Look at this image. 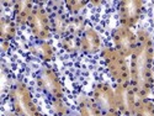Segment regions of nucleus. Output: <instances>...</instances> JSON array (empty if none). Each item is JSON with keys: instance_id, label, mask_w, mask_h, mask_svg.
<instances>
[{"instance_id": "nucleus-17", "label": "nucleus", "mask_w": 154, "mask_h": 116, "mask_svg": "<svg viewBox=\"0 0 154 116\" xmlns=\"http://www.w3.org/2000/svg\"><path fill=\"white\" fill-rule=\"evenodd\" d=\"M86 21L83 16H72L69 19V35H74V36H78L80 37V35L85 31L86 29Z\"/></svg>"}, {"instance_id": "nucleus-9", "label": "nucleus", "mask_w": 154, "mask_h": 116, "mask_svg": "<svg viewBox=\"0 0 154 116\" xmlns=\"http://www.w3.org/2000/svg\"><path fill=\"white\" fill-rule=\"evenodd\" d=\"M119 17L121 26L131 29L136 26L139 21L143 11V2L138 0H130V2H120L117 5Z\"/></svg>"}, {"instance_id": "nucleus-13", "label": "nucleus", "mask_w": 154, "mask_h": 116, "mask_svg": "<svg viewBox=\"0 0 154 116\" xmlns=\"http://www.w3.org/2000/svg\"><path fill=\"white\" fill-rule=\"evenodd\" d=\"M30 52L45 62H51L54 59V51L53 47L51 43H48L47 41H40V40H36L35 42L30 43L29 46Z\"/></svg>"}, {"instance_id": "nucleus-12", "label": "nucleus", "mask_w": 154, "mask_h": 116, "mask_svg": "<svg viewBox=\"0 0 154 116\" xmlns=\"http://www.w3.org/2000/svg\"><path fill=\"white\" fill-rule=\"evenodd\" d=\"M69 19L68 15L64 12H53L49 14V20H51V29L52 32L59 37H64L69 35Z\"/></svg>"}, {"instance_id": "nucleus-7", "label": "nucleus", "mask_w": 154, "mask_h": 116, "mask_svg": "<svg viewBox=\"0 0 154 116\" xmlns=\"http://www.w3.org/2000/svg\"><path fill=\"white\" fill-rule=\"evenodd\" d=\"M112 41L115 49H117L123 57H131L137 47V35L128 27L120 26L112 32Z\"/></svg>"}, {"instance_id": "nucleus-14", "label": "nucleus", "mask_w": 154, "mask_h": 116, "mask_svg": "<svg viewBox=\"0 0 154 116\" xmlns=\"http://www.w3.org/2000/svg\"><path fill=\"white\" fill-rule=\"evenodd\" d=\"M76 105L80 116H104V112L95 104L93 98L80 95L76 100Z\"/></svg>"}, {"instance_id": "nucleus-6", "label": "nucleus", "mask_w": 154, "mask_h": 116, "mask_svg": "<svg viewBox=\"0 0 154 116\" xmlns=\"http://www.w3.org/2000/svg\"><path fill=\"white\" fill-rule=\"evenodd\" d=\"M29 26H30L31 33L33 35L36 40L47 41L51 37V33H52L49 15L47 10L40 5L33 8L32 14L29 20Z\"/></svg>"}, {"instance_id": "nucleus-21", "label": "nucleus", "mask_w": 154, "mask_h": 116, "mask_svg": "<svg viewBox=\"0 0 154 116\" xmlns=\"http://www.w3.org/2000/svg\"><path fill=\"white\" fill-rule=\"evenodd\" d=\"M8 116H19V115H17L16 112H10V114H9Z\"/></svg>"}, {"instance_id": "nucleus-22", "label": "nucleus", "mask_w": 154, "mask_h": 116, "mask_svg": "<svg viewBox=\"0 0 154 116\" xmlns=\"http://www.w3.org/2000/svg\"><path fill=\"white\" fill-rule=\"evenodd\" d=\"M152 94H153V102H154V88H153V92H152Z\"/></svg>"}, {"instance_id": "nucleus-2", "label": "nucleus", "mask_w": 154, "mask_h": 116, "mask_svg": "<svg viewBox=\"0 0 154 116\" xmlns=\"http://www.w3.org/2000/svg\"><path fill=\"white\" fill-rule=\"evenodd\" d=\"M14 112L19 116H43L36 106L29 88L21 82L15 83L9 92Z\"/></svg>"}, {"instance_id": "nucleus-5", "label": "nucleus", "mask_w": 154, "mask_h": 116, "mask_svg": "<svg viewBox=\"0 0 154 116\" xmlns=\"http://www.w3.org/2000/svg\"><path fill=\"white\" fill-rule=\"evenodd\" d=\"M36 84L51 99H63V86L56 72L49 67H42L36 74Z\"/></svg>"}, {"instance_id": "nucleus-10", "label": "nucleus", "mask_w": 154, "mask_h": 116, "mask_svg": "<svg viewBox=\"0 0 154 116\" xmlns=\"http://www.w3.org/2000/svg\"><path fill=\"white\" fill-rule=\"evenodd\" d=\"M80 51L86 55H94L101 48V38L95 29L86 26L85 31L80 35Z\"/></svg>"}, {"instance_id": "nucleus-8", "label": "nucleus", "mask_w": 154, "mask_h": 116, "mask_svg": "<svg viewBox=\"0 0 154 116\" xmlns=\"http://www.w3.org/2000/svg\"><path fill=\"white\" fill-rule=\"evenodd\" d=\"M117 106L123 116H133L134 108L138 100V95L131 83L127 84H117L115 88Z\"/></svg>"}, {"instance_id": "nucleus-3", "label": "nucleus", "mask_w": 154, "mask_h": 116, "mask_svg": "<svg viewBox=\"0 0 154 116\" xmlns=\"http://www.w3.org/2000/svg\"><path fill=\"white\" fill-rule=\"evenodd\" d=\"M101 57L116 84L130 83V67H128L126 57H123L117 49H115V47L104 48L101 51Z\"/></svg>"}, {"instance_id": "nucleus-23", "label": "nucleus", "mask_w": 154, "mask_h": 116, "mask_svg": "<svg viewBox=\"0 0 154 116\" xmlns=\"http://www.w3.org/2000/svg\"><path fill=\"white\" fill-rule=\"evenodd\" d=\"M68 116H80V115H68Z\"/></svg>"}, {"instance_id": "nucleus-16", "label": "nucleus", "mask_w": 154, "mask_h": 116, "mask_svg": "<svg viewBox=\"0 0 154 116\" xmlns=\"http://www.w3.org/2000/svg\"><path fill=\"white\" fill-rule=\"evenodd\" d=\"M133 116H154V102L148 98H138Z\"/></svg>"}, {"instance_id": "nucleus-11", "label": "nucleus", "mask_w": 154, "mask_h": 116, "mask_svg": "<svg viewBox=\"0 0 154 116\" xmlns=\"http://www.w3.org/2000/svg\"><path fill=\"white\" fill-rule=\"evenodd\" d=\"M33 8L35 5L32 2H26V0L14 2L12 12H14V21L16 22V25H19L21 27H25L26 25H29V20L32 14Z\"/></svg>"}, {"instance_id": "nucleus-20", "label": "nucleus", "mask_w": 154, "mask_h": 116, "mask_svg": "<svg viewBox=\"0 0 154 116\" xmlns=\"http://www.w3.org/2000/svg\"><path fill=\"white\" fill-rule=\"evenodd\" d=\"M64 4H66V6H67V9H68V11L70 12V14H73V15L76 16V14H79V12L89 3L88 2H75V0H72V2H66Z\"/></svg>"}, {"instance_id": "nucleus-19", "label": "nucleus", "mask_w": 154, "mask_h": 116, "mask_svg": "<svg viewBox=\"0 0 154 116\" xmlns=\"http://www.w3.org/2000/svg\"><path fill=\"white\" fill-rule=\"evenodd\" d=\"M51 108L58 116H68V106L63 99H51Z\"/></svg>"}, {"instance_id": "nucleus-15", "label": "nucleus", "mask_w": 154, "mask_h": 116, "mask_svg": "<svg viewBox=\"0 0 154 116\" xmlns=\"http://www.w3.org/2000/svg\"><path fill=\"white\" fill-rule=\"evenodd\" d=\"M16 35V22L10 17L3 16L0 21V36L3 41H10Z\"/></svg>"}, {"instance_id": "nucleus-18", "label": "nucleus", "mask_w": 154, "mask_h": 116, "mask_svg": "<svg viewBox=\"0 0 154 116\" xmlns=\"http://www.w3.org/2000/svg\"><path fill=\"white\" fill-rule=\"evenodd\" d=\"M60 46L63 49H66L69 53H75L80 51V40L78 36L67 35L60 40Z\"/></svg>"}, {"instance_id": "nucleus-4", "label": "nucleus", "mask_w": 154, "mask_h": 116, "mask_svg": "<svg viewBox=\"0 0 154 116\" xmlns=\"http://www.w3.org/2000/svg\"><path fill=\"white\" fill-rule=\"evenodd\" d=\"M91 98L100 110L104 112V116H121L115 89H112L107 83L96 84L93 89Z\"/></svg>"}, {"instance_id": "nucleus-1", "label": "nucleus", "mask_w": 154, "mask_h": 116, "mask_svg": "<svg viewBox=\"0 0 154 116\" xmlns=\"http://www.w3.org/2000/svg\"><path fill=\"white\" fill-rule=\"evenodd\" d=\"M137 47L131 56L130 83L134 88L138 98H148L153 92V66L154 49L148 31L140 29L137 32Z\"/></svg>"}]
</instances>
